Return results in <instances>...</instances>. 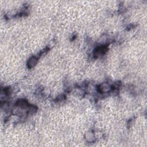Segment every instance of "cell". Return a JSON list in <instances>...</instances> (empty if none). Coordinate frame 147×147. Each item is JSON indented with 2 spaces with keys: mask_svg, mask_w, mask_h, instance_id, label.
Here are the masks:
<instances>
[{
  "mask_svg": "<svg viewBox=\"0 0 147 147\" xmlns=\"http://www.w3.org/2000/svg\"><path fill=\"white\" fill-rule=\"evenodd\" d=\"M37 61V59L36 58L34 57V56L30 58L27 63L28 67H29V68L33 67V66H35V65H36Z\"/></svg>",
  "mask_w": 147,
  "mask_h": 147,
  "instance_id": "1",
  "label": "cell"
},
{
  "mask_svg": "<svg viewBox=\"0 0 147 147\" xmlns=\"http://www.w3.org/2000/svg\"><path fill=\"white\" fill-rule=\"evenodd\" d=\"M100 89H101V91H102L103 93L108 92L110 90V86L108 83H105L101 85V86H100Z\"/></svg>",
  "mask_w": 147,
  "mask_h": 147,
  "instance_id": "2",
  "label": "cell"
},
{
  "mask_svg": "<svg viewBox=\"0 0 147 147\" xmlns=\"http://www.w3.org/2000/svg\"><path fill=\"white\" fill-rule=\"evenodd\" d=\"M105 51H106V48L105 47H103L98 48L96 51V55H97V56H100V55L103 54V53H105Z\"/></svg>",
  "mask_w": 147,
  "mask_h": 147,
  "instance_id": "3",
  "label": "cell"
}]
</instances>
